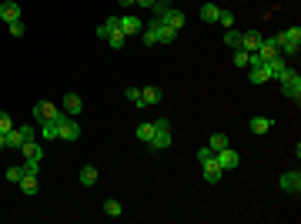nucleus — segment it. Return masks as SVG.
Masks as SVG:
<instances>
[{
  "label": "nucleus",
  "instance_id": "obj_4",
  "mask_svg": "<svg viewBox=\"0 0 301 224\" xmlns=\"http://www.w3.org/2000/svg\"><path fill=\"white\" fill-rule=\"evenodd\" d=\"M34 117L37 120H57V124H61L67 114H64L61 107H54L50 101H37V104H34Z\"/></svg>",
  "mask_w": 301,
  "mask_h": 224
},
{
  "label": "nucleus",
  "instance_id": "obj_31",
  "mask_svg": "<svg viewBox=\"0 0 301 224\" xmlns=\"http://www.w3.org/2000/svg\"><path fill=\"white\" fill-rule=\"evenodd\" d=\"M124 94H127V101H131V104H134V107H144V97H141V87H127Z\"/></svg>",
  "mask_w": 301,
  "mask_h": 224
},
{
  "label": "nucleus",
  "instance_id": "obj_41",
  "mask_svg": "<svg viewBox=\"0 0 301 224\" xmlns=\"http://www.w3.org/2000/svg\"><path fill=\"white\" fill-rule=\"evenodd\" d=\"M117 4H121V7H134L137 0H117Z\"/></svg>",
  "mask_w": 301,
  "mask_h": 224
},
{
  "label": "nucleus",
  "instance_id": "obj_26",
  "mask_svg": "<svg viewBox=\"0 0 301 224\" xmlns=\"http://www.w3.org/2000/svg\"><path fill=\"white\" fill-rule=\"evenodd\" d=\"M218 14H221V7H214V4L201 7V20H207V24H218Z\"/></svg>",
  "mask_w": 301,
  "mask_h": 224
},
{
  "label": "nucleus",
  "instance_id": "obj_9",
  "mask_svg": "<svg viewBox=\"0 0 301 224\" xmlns=\"http://www.w3.org/2000/svg\"><path fill=\"white\" fill-rule=\"evenodd\" d=\"M0 20H4V24L20 20V4H17V0H4V4H0Z\"/></svg>",
  "mask_w": 301,
  "mask_h": 224
},
{
  "label": "nucleus",
  "instance_id": "obj_32",
  "mask_svg": "<svg viewBox=\"0 0 301 224\" xmlns=\"http://www.w3.org/2000/svg\"><path fill=\"white\" fill-rule=\"evenodd\" d=\"M20 177H24V164H17V168H7V181H10V184H20Z\"/></svg>",
  "mask_w": 301,
  "mask_h": 224
},
{
  "label": "nucleus",
  "instance_id": "obj_21",
  "mask_svg": "<svg viewBox=\"0 0 301 224\" xmlns=\"http://www.w3.org/2000/svg\"><path fill=\"white\" fill-rule=\"evenodd\" d=\"M117 27H121V17H107V20H104V24L97 27V37H101V40H107V34H111V30H117Z\"/></svg>",
  "mask_w": 301,
  "mask_h": 224
},
{
  "label": "nucleus",
  "instance_id": "obj_3",
  "mask_svg": "<svg viewBox=\"0 0 301 224\" xmlns=\"http://www.w3.org/2000/svg\"><path fill=\"white\" fill-rule=\"evenodd\" d=\"M278 80H281V94H285V97H291L294 104H298V101H301V74L288 67V71L281 74Z\"/></svg>",
  "mask_w": 301,
  "mask_h": 224
},
{
  "label": "nucleus",
  "instance_id": "obj_8",
  "mask_svg": "<svg viewBox=\"0 0 301 224\" xmlns=\"http://www.w3.org/2000/svg\"><path fill=\"white\" fill-rule=\"evenodd\" d=\"M20 154H24V161H44V144H40L37 137H34V141H24V144H20Z\"/></svg>",
  "mask_w": 301,
  "mask_h": 224
},
{
  "label": "nucleus",
  "instance_id": "obj_5",
  "mask_svg": "<svg viewBox=\"0 0 301 224\" xmlns=\"http://www.w3.org/2000/svg\"><path fill=\"white\" fill-rule=\"evenodd\" d=\"M214 161H218V168H221V171H234V168L241 164V154L228 144L224 151H218V154H214Z\"/></svg>",
  "mask_w": 301,
  "mask_h": 224
},
{
  "label": "nucleus",
  "instance_id": "obj_14",
  "mask_svg": "<svg viewBox=\"0 0 301 224\" xmlns=\"http://www.w3.org/2000/svg\"><path fill=\"white\" fill-rule=\"evenodd\" d=\"M37 137H44V141H57V137H61V124H57V120H40Z\"/></svg>",
  "mask_w": 301,
  "mask_h": 224
},
{
  "label": "nucleus",
  "instance_id": "obj_28",
  "mask_svg": "<svg viewBox=\"0 0 301 224\" xmlns=\"http://www.w3.org/2000/svg\"><path fill=\"white\" fill-rule=\"evenodd\" d=\"M228 144H231V141H228V134H211V141H207V147H211L214 154H218V151H224Z\"/></svg>",
  "mask_w": 301,
  "mask_h": 224
},
{
  "label": "nucleus",
  "instance_id": "obj_17",
  "mask_svg": "<svg viewBox=\"0 0 301 224\" xmlns=\"http://www.w3.org/2000/svg\"><path fill=\"white\" fill-rule=\"evenodd\" d=\"M201 168H204V181H207V184H221L224 171L218 168V161H211V164H201Z\"/></svg>",
  "mask_w": 301,
  "mask_h": 224
},
{
  "label": "nucleus",
  "instance_id": "obj_27",
  "mask_svg": "<svg viewBox=\"0 0 301 224\" xmlns=\"http://www.w3.org/2000/svg\"><path fill=\"white\" fill-rule=\"evenodd\" d=\"M104 214H107V217H121V214H124V208H121V201L107 198V201H104Z\"/></svg>",
  "mask_w": 301,
  "mask_h": 224
},
{
  "label": "nucleus",
  "instance_id": "obj_35",
  "mask_svg": "<svg viewBox=\"0 0 301 224\" xmlns=\"http://www.w3.org/2000/svg\"><path fill=\"white\" fill-rule=\"evenodd\" d=\"M218 24L221 27H234V14H231V10H221V14H218Z\"/></svg>",
  "mask_w": 301,
  "mask_h": 224
},
{
  "label": "nucleus",
  "instance_id": "obj_39",
  "mask_svg": "<svg viewBox=\"0 0 301 224\" xmlns=\"http://www.w3.org/2000/svg\"><path fill=\"white\" fill-rule=\"evenodd\" d=\"M34 137H37V131H34L31 124H24V141H34Z\"/></svg>",
  "mask_w": 301,
  "mask_h": 224
},
{
  "label": "nucleus",
  "instance_id": "obj_43",
  "mask_svg": "<svg viewBox=\"0 0 301 224\" xmlns=\"http://www.w3.org/2000/svg\"><path fill=\"white\" fill-rule=\"evenodd\" d=\"M161 4H167V7H171V0H161Z\"/></svg>",
  "mask_w": 301,
  "mask_h": 224
},
{
  "label": "nucleus",
  "instance_id": "obj_12",
  "mask_svg": "<svg viewBox=\"0 0 301 224\" xmlns=\"http://www.w3.org/2000/svg\"><path fill=\"white\" fill-rule=\"evenodd\" d=\"M161 20H164L167 27H174V30H181V27H184V20H188V17H184V10H177V7H167Z\"/></svg>",
  "mask_w": 301,
  "mask_h": 224
},
{
  "label": "nucleus",
  "instance_id": "obj_20",
  "mask_svg": "<svg viewBox=\"0 0 301 224\" xmlns=\"http://www.w3.org/2000/svg\"><path fill=\"white\" fill-rule=\"evenodd\" d=\"M20 191H24L27 198H34V194L40 191V184H37V177H34V174H24V177H20Z\"/></svg>",
  "mask_w": 301,
  "mask_h": 224
},
{
  "label": "nucleus",
  "instance_id": "obj_15",
  "mask_svg": "<svg viewBox=\"0 0 301 224\" xmlns=\"http://www.w3.org/2000/svg\"><path fill=\"white\" fill-rule=\"evenodd\" d=\"M248 80H251V84H268V80H271V74H268V64L248 67Z\"/></svg>",
  "mask_w": 301,
  "mask_h": 224
},
{
  "label": "nucleus",
  "instance_id": "obj_19",
  "mask_svg": "<svg viewBox=\"0 0 301 224\" xmlns=\"http://www.w3.org/2000/svg\"><path fill=\"white\" fill-rule=\"evenodd\" d=\"M80 184H84V187H94L97 184V168H94V164H84V168H80Z\"/></svg>",
  "mask_w": 301,
  "mask_h": 224
},
{
  "label": "nucleus",
  "instance_id": "obj_36",
  "mask_svg": "<svg viewBox=\"0 0 301 224\" xmlns=\"http://www.w3.org/2000/svg\"><path fill=\"white\" fill-rule=\"evenodd\" d=\"M10 127H14V120H10V114H7V111H0V134H7Z\"/></svg>",
  "mask_w": 301,
  "mask_h": 224
},
{
  "label": "nucleus",
  "instance_id": "obj_1",
  "mask_svg": "<svg viewBox=\"0 0 301 224\" xmlns=\"http://www.w3.org/2000/svg\"><path fill=\"white\" fill-rule=\"evenodd\" d=\"M150 124H154V137L144 144V151H147V154L167 151V147H171V141H174V137H171V120H167V117H158V120H150Z\"/></svg>",
  "mask_w": 301,
  "mask_h": 224
},
{
  "label": "nucleus",
  "instance_id": "obj_29",
  "mask_svg": "<svg viewBox=\"0 0 301 224\" xmlns=\"http://www.w3.org/2000/svg\"><path fill=\"white\" fill-rule=\"evenodd\" d=\"M24 144V127H10L7 131V147H20Z\"/></svg>",
  "mask_w": 301,
  "mask_h": 224
},
{
  "label": "nucleus",
  "instance_id": "obj_40",
  "mask_svg": "<svg viewBox=\"0 0 301 224\" xmlns=\"http://www.w3.org/2000/svg\"><path fill=\"white\" fill-rule=\"evenodd\" d=\"M0 151H7V134H0Z\"/></svg>",
  "mask_w": 301,
  "mask_h": 224
},
{
  "label": "nucleus",
  "instance_id": "obj_24",
  "mask_svg": "<svg viewBox=\"0 0 301 224\" xmlns=\"http://www.w3.org/2000/svg\"><path fill=\"white\" fill-rule=\"evenodd\" d=\"M134 137H137V141H144V144H147L150 137H154V124H150V120H144V124H137Z\"/></svg>",
  "mask_w": 301,
  "mask_h": 224
},
{
  "label": "nucleus",
  "instance_id": "obj_33",
  "mask_svg": "<svg viewBox=\"0 0 301 224\" xmlns=\"http://www.w3.org/2000/svg\"><path fill=\"white\" fill-rule=\"evenodd\" d=\"M194 161H198V164H211V161H214V151H211V147H201V151L194 154Z\"/></svg>",
  "mask_w": 301,
  "mask_h": 224
},
{
  "label": "nucleus",
  "instance_id": "obj_11",
  "mask_svg": "<svg viewBox=\"0 0 301 224\" xmlns=\"http://www.w3.org/2000/svg\"><path fill=\"white\" fill-rule=\"evenodd\" d=\"M261 37H264L261 30H245V34H241V47H245L248 54H254V50L261 47Z\"/></svg>",
  "mask_w": 301,
  "mask_h": 224
},
{
  "label": "nucleus",
  "instance_id": "obj_16",
  "mask_svg": "<svg viewBox=\"0 0 301 224\" xmlns=\"http://www.w3.org/2000/svg\"><path fill=\"white\" fill-rule=\"evenodd\" d=\"M121 30H124L127 37H137V34L144 30V24L137 20V17H121Z\"/></svg>",
  "mask_w": 301,
  "mask_h": 224
},
{
  "label": "nucleus",
  "instance_id": "obj_37",
  "mask_svg": "<svg viewBox=\"0 0 301 224\" xmlns=\"http://www.w3.org/2000/svg\"><path fill=\"white\" fill-rule=\"evenodd\" d=\"M7 27H10V37H24V30H27L24 20H14V24H7Z\"/></svg>",
  "mask_w": 301,
  "mask_h": 224
},
{
  "label": "nucleus",
  "instance_id": "obj_18",
  "mask_svg": "<svg viewBox=\"0 0 301 224\" xmlns=\"http://www.w3.org/2000/svg\"><path fill=\"white\" fill-rule=\"evenodd\" d=\"M248 127H251V134H268V131L275 127V120H271V117H251V120H248Z\"/></svg>",
  "mask_w": 301,
  "mask_h": 224
},
{
  "label": "nucleus",
  "instance_id": "obj_25",
  "mask_svg": "<svg viewBox=\"0 0 301 224\" xmlns=\"http://www.w3.org/2000/svg\"><path fill=\"white\" fill-rule=\"evenodd\" d=\"M107 44H111L114 50H121V47H124V44H127V34H124V30H121V27H117V30H111V34H107Z\"/></svg>",
  "mask_w": 301,
  "mask_h": 224
},
{
  "label": "nucleus",
  "instance_id": "obj_7",
  "mask_svg": "<svg viewBox=\"0 0 301 224\" xmlns=\"http://www.w3.org/2000/svg\"><path fill=\"white\" fill-rule=\"evenodd\" d=\"M61 141H80V124H77V117H64V120H61Z\"/></svg>",
  "mask_w": 301,
  "mask_h": 224
},
{
  "label": "nucleus",
  "instance_id": "obj_22",
  "mask_svg": "<svg viewBox=\"0 0 301 224\" xmlns=\"http://www.w3.org/2000/svg\"><path fill=\"white\" fill-rule=\"evenodd\" d=\"M141 97H144V107L161 104V90H158V87H141Z\"/></svg>",
  "mask_w": 301,
  "mask_h": 224
},
{
  "label": "nucleus",
  "instance_id": "obj_23",
  "mask_svg": "<svg viewBox=\"0 0 301 224\" xmlns=\"http://www.w3.org/2000/svg\"><path fill=\"white\" fill-rule=\"evenodd\" d=\"M231 60H234V67H241V71H248V64H251V54H248L245 47H234V57H231Z\"/></svg>",
  "mask_w": 301,
  "mask_h": 224
},
{
  "label": "nucleus",
  "instance_id": "obj_13",
  "mask_svg": "<svg viewBox=\"0 0 301 224\" xmlns=\"http://www.w3.org/2000/svg\"><path fill=\"white\" fill-rule=\"evenodd\" d=\"M285 71H288V57H285V54H275V57L268 60V74H271V80H278Z\"/></svg>",
  "mask_w": 301,
  "mask_h": 224
},
{
  "label": "nucleus",
  "instance_id": "obj_10",
  "mask_svg": "<svg viewBox=\"0 0 301 224\" xmlns=\"http://www.w3.org/2000/svg\"><path fill=\"white\" fill-rule=\"evenodd\" d=\"M278 184H281V191H288V194H298V191H301V174H298V171H285Z\"/></svg>",
  "mask_w": 301,
  "mask_h": 224
},
{
  "label": "nucleus",
  "instance_id": "obj_38",
  "mask_svg": "<svg viewBox=\"0 0 301 224\" xmlns=\"http://www.w3.org/2000/svg\"><path fill=\"white\" fill-rule=\"evenodd\" d=\"M24 174H40V161H24Z\"/></svg>",
  "mask_w": 301,
  "mask_h": 224
},
{
  "label": "nucleus",
  "instance_id": "obj_34",
  "mask_svg": "<svg viewBox=\"0 0 301 224\" xmlns=\"http://www.w3.org/2000/svg\"><path fill=\"white\" fill-rule=\"evenodd\" d=\"M224 44L228 47H241V30H228L224 34Z\"/></svg>",
  "mask_w": 301,
  "mask_h": 224
},
{
  "label": "nucleus",
  "instance_id": "obj_30",
  "mask_svg": "<svg viewBox=\"0 0 301 224\" xmlns=\"http://www.w3.org/2000/svg\"><path fill=\"white\" fill-rule=\"evenodd\" d=\"M174 40H177V30H174V27H167L164 20H161V40H158V44H174Z\"/></svg>",
  "mask_w": 301,
  "mask_h": 224
},
{
  "label": "nucleus",
  "instance_id": "obj_42",
  "mask_svg": "<svg viewBox=\"0 0 301 224\" xmlns=\"http://www.w3.org/2000/svg\"><path fill=\"white\" fill-rule=\"evenodd\" d=\"M137 4H141V7H150V4H154V0H137Z\"/></svg>",
  "mask_w": 301,
  "mask_h": 224
},
{
  "label": "nucleus",
  "instance_id": "obj_2",
  "mask_svg": "<svg viewBox=\"0 0 301 224\" xmlns=\"http://www.w3.org/2000/svg\"><path fill=\"white\" fill-rule=\"evenodd\" d=\"M271 37H275V44H278V54H285V57L298 54V47H301V27H288V30L271 34Z\"/></svg>",
  "mask_w": 301,
  "mask_h": 224
},
{
  "label": "nucleus",
  "instance_id": "obj_6",
  "mask_svg": "<svg viewBox=\"0 0 301 224\" xmlns=\"http://www.w3.org/2000/svg\"><path fill=\"white\" fill-rule=\"evenodd\" d=\"M61 107H64V114H67V117H80V111H84V101H80V94H64Z\"/></svg>",
  "mask_w": 301,
  "mask_h": 224
}]
</instances>
